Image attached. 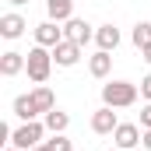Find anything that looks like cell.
Wrapping results in <instances>:
<instances>
[{"mask_svg":"<svg viewBox=\"0 0 151 151\" xmlns=\"http://www.w3.org/2000/svg\"><path fill=\"white\" fill-rule=\"evenodd\" d=\"M137 95H141V88L130 84V81H109V84H102V106H109V109H127V106H134Z\"/></svg>","mask_w":151,"mask_h":151,"instance_id":"1","label":"cell"},{"mask_svg":"<svg viewBox=\"0 0 151 151\" xmlns=\"http://www.w3.org/2000/svg\"><path fill=\"white\" fill-rule=\"evenodd\" d=\"M25 56H28V67H25V70H28V77H32L35 84H46V81H49V74H53V63H56V60H53V49L35 46V49H28Z\"/></svg>","mask_w":151,"mask_h":151,"instance_id":"2","label":"cell"},{"mask_svg":"<svg viewBox=\"0 0 151 151\" xmlns=\"http://www.w3.org/2000/svg\"><path fill=\"white\" fill-rule=\"evenodd\" d=\"M42 134H46V123H39V119H25L14 134H11V144L21 151H32L42 144Z\"/></svg>","mask_w":151,"mask_h":151,"instance_id":"3","label":"cell"},{"mask_svg":"<svg viewBox=\"0 0 151 151\" xmlns=\"http://www.w3.org/2000/svg\"><path fill=\"white\" fill-rule=\"evenodd\" d=\"M141 137H144V130H141L137 123H119V127L113 130L116 148H123V151H134L137 144H141Z\"/></svg>","mask_w":151,"mask_h":151,"instance_id":"4","label":"cell"},{"mask_svg":"<svg viewBox=\"0 0 151 151\" xmlns=\"http://www.w3.org/2000/svg\"><path fill=\"white\" fill-rule=\"evenodd\" d=\"M60 42H63V28H60V21H42V25H35V46L53 49V46H60Z\"/></svg>","mask_w":151,"mask_h":151,"instance_id":"5","label":"cell"},{"mask_svg":"<svg viewBox=\"0 0 151 151\" xmlns=\"http://www.w3.org/2000/svg\"><path fill=\"white\" fill-rule=\"evenodd\" d=\"M81 49L84 46H77L70 39H63L60 46H53V60H56V67H74L77 60H81Z\"/></svg>","mask_w":151,"mask_h":151,"instance_id":"6","label":"cell"},{"mask_svg":"<svg viewBox=\"0 0 151 151\" xmlns=\"http://www.w3.org/2000/svg\"><path fill=\"white\" fill-rule=\"evenodd\" d=\"M91 35H95V32H91V25H88L84 18H70V21L63 25V39H70V42H77V46H84Z\"/></svg>","mask_w":151,"mask_h":151,"instance_id":"7","label":"cell"},{"mask_svg":"<svg viewBox=\"0 0 151 151\" xmlns=\"http://www.w3.org/2000/svg\"><path fill=\"white\" fill-rule=\"evenodd\" d=\"M116 127H119V119H116V113L109 106H102V109L91 113V130H95V134H113Z\"/></svg>","mask_w":151,"mask_h":151,"instance_id":"8","label":"cell"},{"mask_svg":"<svg viewBox=\"0 0 151 151\" xmlns=\"http://www.w3.org/2000/svg\"><path fill=\"white\" fill-rule=\"evenodd\" d=\"M25 67H28V56H25V53H14V49H11V53H4V56H0V74H4V77L21 74Z\"/></svg>","mask_w":151,"mask_h":151,"instance_id":"9","label":"cell"},{"mask_svg":"<svg viewBox=\"0 0 151 151\" xmlns=\"http://www.w3.org/2000/svg\"><path fill=\"white\" fill-rule=\"evenodd\" d=\"M46 11H49V21L67 25L74 18V0H46Z\"/></svg>","mask_w":151,"mask_h":151,"instance_id":"10","label":"cell"},{"mask_svg":"<svg viewBox=\"0 0 151 151\" xmlns=\"http://www.w3.org/2000/svg\"><path fill=\"white\" fill-rule=\"evenodd\" d=\"M25 28H28V25H25L21 14H4V18H0V35L4 39H21Z\"/></svg>","mask_w":151,"mask_h":151,"instance_id":"11","label":"cell"},{"mask_svg":"<svg viewBox=\"0 0 151 151\" xmlns=\"http://www.w3.org/2000/svg\"><path fill=\"white\" fill-rule=\"evenodd\" d=\"M95 42H99V49L113 53L116 46H119V28H116V25H102V28H95Z\"/></svg>","mask_w":151,"mask_h":151,"instance_id":"12","label":"cell"},{"mask_svg":"<svg viewBox=\"0 0 151 151\" xmlns=\"http://www.w3.org/2000/svg\"><path fill=\"white\" fill-rule=\"evenodd\" d=\"M88 70H91V77H109V70H113V56H109L106 49H99V53L88 60Z\"/></svg>","mask_w":151,"mask_h":151,"instance_id":"13","label":"cell"},{"mask_svg":"<svg viewBox=\"0 0 151 151\" xmlns=\"http://www.w3.org/2000/svg\"><path fill=\"white\" fill-rule=\"evenodd\" d=\"M32 102H35L39 113H53V109H56V99H53V91H49L46 84H39L35 91H32Z\"/></svg>","mask_w":151,"mask_h":151,"instance_id":"14","label":"cell"},{"mask_svg":"<svg viewBox=\"0 0 151 151\" xmlns=\"http://www.w3.org/2000/svg\"><path fill=\"white\" fill-rule=\"evenodd\" d=\"M14 116H18V119H35L39 116L32 95H18V99H14Z\"/></svg>","mask_w":151,"mask_h":151,"instance_id":"15","label":"cell"},{"mask_svg":"<svg viewBox=\"0 0 151 151\" xmlns=\"http://www.w3.org/2000/svg\"><path fill=\"white\" fill-rule=\"evenodd\" d=\"M70 127V116L63 113V109H53V113H46V130H53V134H63Z\"/></svg>","mask_w":151,"mask_h":151,"instance_id":"16","label":"cell"},{"mask_svg":"<svg viewBox=\"0 0 151 151\" xmlns=\"http://www.w3.org/2000/svg\"><path fill=\"white\" fill-rule=\"evenodd\" d=\"M130 39H134V46H137V49H148V46H151V21H137Z\"/></svg>","mask_w":151,"mask_h":151,"instance_id":"17","label":"cell"},{"mask_svg":"<svg viewBox=\"0 0 151 151\" xmlns=\"http://www.w3.org/2000/svg\"><path fill=\"white\" fill-rule=\"evenodd\" d=\"M46 148L49 151H74V144H70L63 134H53V141H46Z\"/></svg>","mask_w":151,"mask_h":151,"instance_id":"18","label":"cell"},{"mask_svg":"<svg viewBox=\"0 0 151 151\" xmlns=\"http://www.w3.org/2000/svg\"><path fill=\"white\" fill-rule=\"evenodd\" d=\"M141 99H148V102H151V74L141 77Z\"/></svg>","mask_w":151,"mask_h":151,"instance_id":"19","label":"cell"},{"mask_svg":"<svg viewBox=\"0 0 151 151\" xmlns=\"http://www.w3.org/2000/svg\"><path fill=\"white\" fill-rule=\"evenodd\" d=\"M141 130H151V102L141 109Z\"/></svg>","mask_w":151,"mask_h":151,"instance_id":"20","label":"cell"},{"mask_svg":"<svg viewBox=\"0 0 151 151\" xmlns=\"http://www.w3.org/2000/svg\"><path fill=\"white\" fill-rule=\"evenodd\" d=\"M141 144H144V148L151 151V130H144V137H141Z\"/></svg>","mask_w":151,"mask_h":151,"instance_id":"21","label":"cell"},{"mask_svg":"<svg viewBox=\"0 0 151 151\" xmlns=\"http://www.w3.org/2000/svg\"><path fill=\"white\" fill-rule=\"evenodd\" d=\"M141 53H144V60H148V63H151V46H148V49H141Z\"/></svg>","mask_w":151,"mask_h":151,"instance_id":"22","label":"cell"},{"mask_svg":"<svg viewBox=\"0 0 151 151\" xmlns=\"http://www.w3.org/2000/svg\"><path fill=\"white\" fill-rule=\"evenodd\" d=\"M7 4H14V7H21V4H28V0H7Z\"/></svg>","mask_w":151,"mask_h":151,"instance_id":"23","label":"cell"},{"mask_svg":"<svg viewBox=\"0 0 151 151\" xmlns=\"http://www.w3.org/2000/svg\"><path fill=\"white\" fill-rule=\"evenodd\" d=\"M4 151H21V148H14V144H7V148H4Z\"/></svg>","mask_w":151,"mask_h":151,"instance_id":"24","label":"cell"},{"mask_svg":"<svg viewBox=\"0 0 151 151\" xmlns=\"http://www.w3.org/2000/svg\"><path fill=\"white\" fill-rule=\"evenodd\" d=\"M32 151H49V148H46V144H39V148H32Z\"/></svg>","mask_w":151,"mask_h":151,"instance_id":"25","label":"cell"},{"mask_svg":"<svg viewBox=\"0 0 151 151\" xmlns=\"http://www.w3.org/2000/svg\"><path fill=\"white\" fill-rule=\"evenodd\" d=\"M113 151H123V148H113Z\"/></svg>","mask_w":151,"mask_h":151,"instance_id":"26","label":"cell"}]
</instances>
